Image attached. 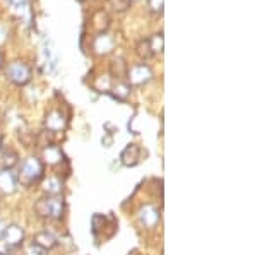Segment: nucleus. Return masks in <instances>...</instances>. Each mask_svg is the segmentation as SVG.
Returning a JSON list of instances; mask_svg holds the SVG:
<instances>
[{
	"label": "nucleus",
	"mask_w": 257,
	"mask_h": 255,
	"mask_svg": "<svg viewBox=\"0 0 257 255\" xmlns=\"http://www.w3.org/2000/svg\"><path fill=\"white\" fill-rule=\"evenodd\" d=\"M43 173H45V166H43V163H41V159L28 158L21 164L18 182L23 185V187H31L33 183L40 182V180L43 178Z\"/></svg>",
	"instance_id": "nucleus-1"
},
{
	"label": "nucleus",
	"mask_w": 257,
	"mask_h": 255,
	"mask_svg": "<svg viewBox=\"0 0 257 255\" xmlns=\"http://www.w3.org/2000/svg\"><path fill=\"white\" fill-rule=\"evenodd\" d=\"M11 4H14V6H23V4H26V0H11Z\"/></svg>",
	"instance_id": "nucleus-25"
},
{
	"label": "nucleus",
	"mask_w": 257,
	"mask_h": 255,
	"mask_svg": "<svg viewBox=\"0 0 257 255\" xmlns=\"http://www.w3.org/2000/svg\"><path fill=\"white\" fill-rule=\"evenodd\" d=\"M139 219L146 228H155L160 223V211L151 204H146L141 207L139 211Z\"/></svg>",
	"instance_id": "nucleus-8"
},
{
	"label": "nucleus",
	"mask_w": 257,
	"mask_h": 255,
	"mask_svg": "<svg viewBox=\"0 0 257 255\" xmlns=\"http://www.w3.org/2000/svg\"><path fill=\"white\" fill-rule=\"evenodd\" d=\"M110 23H111V19L106 11H96L93 14V18H91V24H93L96 33H106L110 28Z\"/></svg>",
	"instance_id": "nucleus-11"
},
{
	"label": "nucleus",
	"mask_w": 257,
	"mask_h": 255,
	"mask_svg": "<svg viewBox=\"0 0 257 255\" xmlns=\"http://www.w3.org/2000/svg\"><path fill=\"white\" fill-rule=\"evenodd\" d=\"M94 88H96L98 91H101V93H103V91H110V89H111L110 77H106V76H105V79H103V76H101V77L98 79L96 84H94Z\"/></svg>",
	"instance_id": "nucleus-23"
},
{
	"label": "nucleus",
	"mask_w": 257,
	"mask_h": 255,
	"mask_svg": "<svg viewBox=\"0 0 257 255\" xmlns=\"http://www.w3.org/2000/svg\"><path fill=\"white\" fill-rule=\"evenodd\" d=\"M67 115H65L62 110H52V112L47 113V117H45V129L48 130V132H64L65 129H67Z\"/></svg>",
	"instance_id": "nucleus-6"
},
{
	"label": "nucleus",
	"mask_w": 257,
	"mask_h": 255,
	"mask_svg": "<svg viewBox=\"0 0 257 255\" xmlns=\"http://www.w3.org/2000/svg\"><path fill=\"white\" fill-rule=\"evenodd\" d=\"M4 229H6V224L0 221V238H2V235H4Z\"/></svg>",
	"instance_id": "nucleus-26"
},
{
	"label": "nucleus",
	"mask_w": 257,
	"mask_h": 255,
	"mask_svg": "<svg viewBox=\"0 0 257 255\" xmlns=\"http://www.w3.org/2000/svg\"><path fill=\"white\" fill-rule=\"evenodd\" d=\"M148 9L149 12H153V14H156V16L163 14L165 0H148Z\"/></svg>",
	"instance_id": "nucleus-20"
},
{
	"label": "nucleus",
	"mask_w": 257,
	"mask_h": 255,
	"mask_svg": "<svg viewBox=\"0 0 257 255\" xmlns=\"http://www.w3.org/2000/svg\"><path fill=\"white\" fill-rule=\"evenodd\" d=\"M2 240L9 248H18V246L23 245L24 241V229L21 228L19 224H11L4 229Z\"/></svg>",
	"instance_id": "nucleus-7"
},
{
	"label": "nucleus",
	"mask_w": 257,
	"mask_h": 255,
	"mask_svg": "<svg viewBox=\"0 0 257 255\" xmlns=\"http://www.w3.org/2000/svg\"><path fill=\"white\" fill-rule=\"evenodd\" d=\"M2 65H4V53L0 52V69H2Z\"/></svg>",
	"instance_id": "nucleus-27"
},
{
	"label": "nucleus",
	"mask_w": 257,
	"mask_h": 255,
	"mask_svg": "<svg viewBox=\"0 0 257 255\" xmlns=\"http://www.w3.org/2000/svg\"><path fill=\"white\" fill-rule=\"evenodd\" d=\"M141 147L138 144H128L125 149L122 151V154H120V163L123 164V166H136L139 161H141Z\"/></svg>",
	"instance_id": "nucleus-10"
},
{
	"label": "nucleus",
	"mask_w": 257,
	"mask_h": 255,
	"mask_svg": "<svg viewBox=\"0 0 257 255\" xmlns=\"http://www.w3.org/2000/svg\"><path fill=\"white\" fill-rule=\"evenodd\" d=\"M149 40V47H151L153 55H158V53H163V47H165V40H163V33H156L153 35Z\"/></svg>",
	"instance_id": "nucleus-17"
},
{
	"label": "nucleus",
	"mask_w": 257,
	"mask_h": 255,
	"mask_svg": "<svg viewBox=\"0 0 257 255\" xmlns=\"http://www.w3.org/2000/svg\"><path fill=\"white\" fill-rule=\"evenodd\" d=\"M136 53H138L141 59H144V60L155 57V55H153V52H151V47H149V40L148 38L138 41V45H136Z\"/></svg>",
	"instance_id": "nucleus-18"
},
{
	"label": "nucleus",
	"mask_w": 257,
	"mask_h": 255,
	"mask_svg": "<svg viewBox=\"0 0 257 255\" xmlns=\"http://www.w3.org/2000/svg\"><path fill=\"white\" fill-rule=\"evenodd\" d=\"M128 86H144L153 79V69L148 64H136L127 69Z\"/></svg>",
	"instance_id": "nucleus-4"
},
{
	"label": "nucleus",
	"mask_w": 257,
	"mask_h": 255,
	"mask_svg": "<svg viewBox=\"0 0 257 255\" xmlns=\"http://www.w3.org/2000/svg\"><path fill=\"white\" fill-rule=\"evenodd\" d=\"M41 154H43L45 163L48 164H59L64 161V153H62V149L59 146H55V144H47Z\"/></svg>",
	"instance_id": "nucleus-12"
},
{
	"label": "nucleus",
	"mask_w": 257,
	"mask_h": 255,
	"mask_svg": "<svg viewBox=\"0 0 257 255\" xmlns=\"http://www.w3.org/2000/svg\"><path fill=\"white\" fill-rule=\"evenodd\" d=\"M6 77L16 86H26L31 82L33 71L30 67V64H26L24 60H14L7 65Z\"/></svg>",
	"instance_id": "nucleus-3"
},
{
	"label": "nucleus",
	"mask_w": 257,
	"mask_h": 255,
	"mask_svg": "<svg viewBox=\"0 0 257 255\" xmlns=\"http://www.w3.org/2000/svg\"><path fill=\"white\" fill-rule=\"evenodd\" d=\"M33 243H36L45 250H52L53 246H57V238L50 231H40V233H36L35 238H33Z\"/></svg>",
	"instance_id": "nucleus-13"
},
{
	"label": "nucleus",
	"mask_w": 257,
	"mask_h": 255,
	"mask_svg": "<svg viewBox=\"0 0 257 255\" xmlns=\"http://www.w3.org/2000/svg\"><path fill=\"white\" fill-rule=\"evenodd\" d=\"M111 94H113L117 100L120 101H125L127 98H128V94H131V86L127 84V82H122V81H118L117 84L113 86V88L110 89Z\"/></svg>",
	"instance_id": "nucleus-16"
},
{
	"label": "nucleus",
	"mask_w": 257,
	"mask_h": 255,
	"mask_svg": "<svg viewBox=\"0 0 257 255\" xmlns=\"http://www.w3.org/2000/svg\"><path fill=\"white\" fill-rule=\"evenodd\" d=\"M131 2H136V0H131Z\"/></svg>",
	"instance_id": "nucleus-30"
},
{
	"label": "nucleus",
	"mask_w": 257,
	"mask_h": 255,
	"mask_svg": "<svg viewBox=\"0 0 257 255\" xmlns=\"http://www.w3.org/2000/svg\"><path fill=\"white\" fill-rule=\"evenodd\" d=\"M115 47H117V38H115L113 35H110L108 31L98 33L93 40V52L99 57L110 55V53L115 50Z\"/></svg>",
	"instance_id": "nucleus-5"
},
{
	"label": "nucleus",
	"mask_w": 257,
	"mask_h": 255,
	"mask_svg": "<svg viewBox=\"0 0 257 255\" xmlns=\"http://www.w3.org/2000/svg\"><path fill=\"white\" fill-rule=\"evenodd\" d=\"M105 216H101V214H94L93 216V219H91V224H93V233L94 235H98V231L99 229H103L105 228Z\"/></svg>",
	"instance_id": "nucleus-22"
},
{
	"label": "nucleus",
	"mask_w": 257,
	"mask_h": 255,
	"mask_svg": "<svg viewBox=\"0 0 257 255\" xmlns=\"http://www.w3.org/2000/svg\"><path fill=\"white\" fill-rule=\"evenodd\" d=\"M0 122H2V113H0Z\"/></svg>",
	"instance_id": "nucleus-29"
},
{
	"label": "nucleus",
	"mask_w": 257,
	"mask_h": 255,
	"mask_svg": "<svg viewBox=\"0 0 257 255\" xmlns=\"http://www.w3.org/2000/svg\"><path fill=\"white\" fill-rule=\"evenodd\" d=\"M127 69L128 65L125 64V60L122 57H117L110 62V76L115 77V79H123L127 76Z\"/></svg>",
	"instance_id": "nucleus-14"
},
{
	"label": "nucleus",
	"mask_w": 257,
	"mask_h": 255,
	"mask_svg": "<svg viewBox=\"0 0 257 255\" xmlns=\"http://www.w3.org/2000/svg\"><path fill=\"white\" fill-rule=\"evenodd\" d=\"M35 212L40 217H50V219H60L64 216V199L60 195L45 197L35 204Z\"/></svg>",
	"instance_id": "nucleus-2"
},
{
	"label": "nucleus",
	"mask_w": 257,
	"mask_h": 255,
	"mask_svg": "<svg viewBox=\"0 0 257 255\" xmlns=\"http://www.w3.org/2000/svg\"><path fill=\"white\" fill-rule=\"evenodd\" d=\"M131 0H110V6L115 12H125L131 9Z\"/></svg>",
	"instance_id": "nucleus-21"
},
{
	"label": "nucleus",
	"mask_w": 257,
	"mask_h": 255,
	"mask_svg": "<svg viewBox=\"0 0 257 255\" xmlns=\"http://www.w3.org/2000/svg\"><path fill=\"white\" fill-rule=\"evenodd\" d=\"M43 190L47 192L48 197H55V195H60L62 190H64V183H62L60 178L57 176H50L43 182Z\"/></svg>",
	"instance_id": "nucleus-15"
},
{
	"label": "nucleus",
	"mask_w": 257,
	"mask_h": 255,
	"mask_svg": "<svg viewBox=\"0 0 257 255\" xmlns=\"http://www.w3.org/2000/svg\"><path fill=\"white\" fill-rule=\"evenodd\" d=\"M0 255H6V253H0Z\"/></svg>",
	"instance_id": "nucleus-31"
},
{
	"label": "nucleus",
	"mask_w": 257,
	"mask_h": 255,
	"mask_svg": "<svg viewBox=\"0 0 257 255\" xmlns=\"http://www.w3.org/2000/svg\"><path fill=\"white\" fill-rule=\"evenodd\" d=\"M2 146H4V135L0 134V149H2Z\"/></svg>",
	"instance_id": "nucleus-28"
},
{
	"label": "nucleus",
	"mask_w": 257,
	"mask_h": 255,
	"mask_svg": "<svg viewBox=\"0 0 257 255\" xmlns=\"http://www.w3.org/2000/svg\"><path fill=\"white\" fill-rule=\"evenodd\" d=\"M26 255H47V250L41 248V246H38L36 243H31L26 248Z\"/></svg>",
	"instance_id": "nucleus-24"
},
{
	"label": "nucleus",
	"mask_w": 257,
	"mask_h": 255,
	"mask_svg": "<svg viewBox=\"0 0 257 255\" xmlns=\"http://www.w3.org/2000/svg\"><path fill=\"white\" fill-rule=\"evenodd\" d=\"M18 190V176L11 170H0V192L6 195H11Z\"/></svg>",
	"instance_id": "nucleus-9"
},
{
	"label": "nucleus",
	"mask_w": 257,
	"mask_h": 255,
	"mask_svg": "<svg viewBox=\"0 0 257 255\" xmlns=\"http://www.w3.org/2000/svg\"><path fill=\"white\" fill-rule=\"evenodd\" d=\"M19 163V156L16 151H6L2 156V164H4V170H12L14 166H18Z\"/></svg>",
	"instance_id": "nucleus-19"
}]
</instances>
